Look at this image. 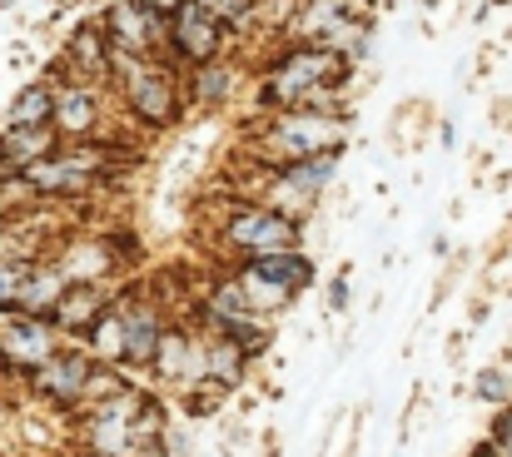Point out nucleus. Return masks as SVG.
Segmentation results:
<instances>
[{
	"label": "nucleus",
	"mask_w": 512,
	"mask_h": 457,
	"mask_svg": "<svg viewBox=\"0 0 512 457\" xmlns=\"http://www.w3.org/2000/svg\"><path fill=\"white\" fill-rule=\"evenodd\" d=\"M65 294H70L65 269H60L55 259H40V264L30 269V284H25V304H20V313H30V318H55V308H60Z\"/></svg>",
	"instance_id": "18"
},
{
	"label": "nucleus",
	"mask_w": 512,
	"mask_h": 457,
	"mask_svg": "<svg viewBox=\"0 0 512 457\" xmlns=\"http://www.w3.org/2000/svg\"><path fill=\"white\" fill-rule=\"evenodd\" d=\"M170 50L184 60V65H214L219 50H224V25L209 15L204 0H189L179 15L170 20Z\"/></svg>",
	"instance_id": "8"
},
{
	"label": "nucleus",
	"mask_w": 512,
	"mask_h": 457,
	"mask_svg": "<svg viewBox=\"0 0 512 457\" xmlns=\"http://www.w3.org/2000/svg\"><path fill=\"white\" fill-rule=\"evenodd\" d=\"M329 304H334V308H343V304H348V284H343V274H339V279H334V289H329Z\"/></svg>",
	"instance_id": "27"
},
{
	"label": "nucleus",
	"mask_w": 512,
	"mask_h": 457,
	"mask_svg": "<svg viewBox=\"0 0 512 457\" xmlns=\"http://www.w3.org/2000/svg\"><path fill=\"white\" fill-rule=\"evenodd\" d=\"M0 428H5V403H0Z\"/></svg>",
	"instance_id": "30"
},
{
	"label": "nucleus",
	"mask_w": 512,
	"mask_h": 457,
	"mask_svg": "<svg viewBox=\"0 0 512 457\" xmlns=\"http://www.w3.org/2000/svg\"><path fill=\"white\" fill-rule=\"evenodd\" d=\"M95 358L85 348H70V353H55L40 373H30V383L40 388V398H50L55 408H80L90 403V383H95Z\"/></svg>",
	"instance_id": "7"
},
{
	"label": "nucleus",
	"mask_w": 512,
	"mask_h": 457,
	"mask_svg": "<svg viewBox=\"0 0 512 457\" xmlns=\"http://www.w3.org/2000/svg\"><path fill=\"white\" fill-rule=\"evenodd\" d=\"M348 85V55H339L334 45H294L274 60V70L259 85V100L279 115V110H329V95Z\"/></svg>",
	"instance_id": "1"
},
{
	"label": "nucleus",
	"mask_w": 512,
	"mask_h": 457,
	"mask_svg": "<svg viewBox=\"0 0 512 457\" xmlns=\"http://www.w3.org/2000/svg\"><path fill=\"white\" fill-rule=\"evenodd\" d=\"M55 150H60L55 130H5L0 135V179H20L30 164H40Z\"/></svg>",
	"instance_id": "15"
},
{
	"label": "nucleus",
	"mask_w": 512,
	"mask_h": 457,
	"mask_svg": "<svg viewBox=\"0 0 512 457\" xmlns=\"http://www.w3.org/2000/svg\"><path fill=\"white\" fill-rule=\"evenodd\" d=\"M473 457H503V453H498V443H483V448H473Z\"/></svg>",
	"instance_id": "28"
},
{
	"label": "nucleus",
	"mask_w": 512,
	"mask_h": 457,
	"mask_svg": "<svg viewBox=\"0 0 512 457\" xmlns=\"http://www.w3.org/2000/svg\"><path fill=\"white\" fill-rule=\"evenodd\" d=\"M120 313H125V368H145L160 358V343H165V313L150 299H120Z\"/></svg>",
	"instance_id": "11"
},
{
	"label": "nucleus",
	"mask_w": 512,
	"mask_h": 457,
	"mask_svg": "<svg viewBox=\"0 0 512 457\" xmlns=\"http://www.w3.org/2000/svg\"><path fill=\"white\" fill-rule=\"evenodd\" d=\"M110 80L120 85L125 110H130L145 130H170L174 120H179V110H184V90H189V80H179L165 60H140V55L115 50Z\"/></svg>",
	"instance_id": "3"
},
{
	"label": "nucleus",
	"mask_w": 512,
	"mask_h": 457,
	"mask_svg": "<svg viewBox=\"0 0 512 457\" xmlns=\"http://www.w3.org/2000/svg\"><path fill=\"white\" fill-rule=\"evenodd\" d=\"M100 130H105L100 85H90V80L60 85V100H55V135L70 140V145H85V140H100Z\"/></svg>",
	"instance_id": "10"
},
{
	"label": "nucleus",
	"mask_w": 512,
	"mask_h": 457,
	"mask_svg": "<svg viewBox=\"0 0 512 457\" xmlns=\"http://www.w3.org/2000/svg\"><path fill=\"white\" fill-rule=\"evenodd\" d=\"M334 174H339V154H319V159H299V164L274 169V184H279V194H294L299 209H309Z\"/></svg>",
	"instance_id": "16"
},
{
	"label": "nucleus",
	"mask_w": 512,
	"mask_h": 457,
	"mask_svg": "<svg viewBox=\"0 0 512 457\" xmlns=\"http://www.w3.org/2000/svg\"><path fill=\"white\" fill-rule=\"evenodd\" d=\"M219 249L234 264H254V259H279V254H299L304 249V229L299 219H289L284 209H264V204H239L224 229H219Z\"/></svg>",
	"instance_id": "4"
},
{
	"label": "nucleus",
	"mask_w": 512,
	"mask_h": 457,
	"mask_svg": "<svg viewBox=\"0 0 512 457\" xmlns=\"http://www.w3.org/2000/svg\"><path fill=\"white\" fill-rule=\"evenodd\" d=\"M254 150L264 169H284L299 159H319V154L343 150V115L329 110H279L274 120L259 125Z\"/></svg>",
	"instance_id": "2"
},
{
	"label": "nucleus",
	"mask_w": 512,
	"mask_h": 457,
	"mask_svg": "<svg viewBox=\"0 0 512 457\" xmlns=\"http://www.w3.org/2000/svg\"><path fill=\"white\" fill-rule=\"evenodd\" d=\"M30 269H35V264H10V259H0V313H5V318L20 313V304H25Z\"/></svg>",
	"instance_id": "21"
},
{
	"label": "nucleus",
	"mask_w": 512,
	"mask_h": 457,
	"mask_svg": "<svg viewBox=\"0 0 512 457\" xmlns=\"http://www.w3.org/2000/svg\"><path fill=\"white\" fill-rule=\"evenodd\" d=\"M229 274H234V284H239L244 304L254 308L259 318H264V313L289 308L294 299H299V289H309V284H314V264H309V254H304V249H299V254H279V259L234 264Z\"/></svg>",
	"instance_id": "5"
},
{
	"label": "nucleus",
	"mask_w": 512,
	"mask_h": 457,
	"mask_svg": "<svg viewBox=\"0 0 512 457\" xmlns=\"http://www.w3.org/2000/svg\"><path fill=\"white\" fill-rule=\"evenodd\" d=\"M204 5H209V15H214L224 30H239V25H249V20L259 15L264 0H204Z\"/></svg>",
	"instance_id": "22"
},
{
	"label": "nucleus",
	"mask_w": 512,
	"mask_h": 457,
	"mask_svg": "<svg viewBox=\"0 0 512 457\" xmlns=\"http://www.w3.org/2000/svg\"><path fill=\"white\" fill-rule=\"evenodd\" d=\"M204 378L209 383H219L224 393H234L244 378H249V353L234 343V338H209V358H204Z\"/></svg>",
	"instance_id": "19"
},
{
	"label": "nucleus",
	"mask_w": 512,
	"mask_h": 457,
	"mask_svg": "<svg viewBox=\"0 0 512 457\" xmlns=\"http://www.w3.org/2000/svg\"><path fill=\"white\" fill-rule=\"evenodd\" d=\"M0 353H5L10 368L40 373L55 358V323L50 318H30V313H10L0 323Z\"/></svg>",
	"instance_id": "9"
},
{
	"label": "nucleus",
	"mask_w": 512,
	"mask_h": 457,
	"mask_svg": "<svg viewBox=\"0 0 512 457\" xmlns=\"http://www.w3.org/2000/svg\"><path fill=\"white\" fill-rule=\"evenodd\" d=\"M55 264L65 269L70 284H105V279L120 269V254H115L110 239H85V234H75V239H60Z\"/></svg>",
	"instance_id": "12"
},
{
	"label": "nucleus",
	"mask_w": 512,
	"mask_h": 457,
	"mask_svg": "<svg viewBox=\"0 0 512 457\" xmlns=\"http://www.w3.org/2000/svg\"><path fill=\"white\" fill-rule=\"evenodd\" d=\"M493 443H498L503 453H512V403L498 413V423H493Z\"/></svg>",
	"instance_id": "25"
},
{
	"label": "nucleus",
	"mask_w": 512,
	"mask_h": 457,
	"mask_svg": "<svg viewBox=\"0 0 512 457\" xmlns=\"http://www.w3.org/2000/svg\"><path fill=\"white\" fill-rule=\"evenodd\" d=\"M184 403H189V413H194V418H209V413H219V403H224V388L204 378V383H194V388H189V398H184Z\"/></svg>",
	"instance_id": "23"
},
{
	"label": "nucleus",
	"mask_w": 512,
	"mask_h": 457,
	"mask_svg": "<svg viewBox=\"0 0 512 457\" xmlns=\"http://www.w3.org/2000/svg\"><path fill=\"white\" fill-rule=\"evenodd\" d=\"M55 100H60V85H50V75L35 80V85H25L10 100L5 130H55Z\"/></svg>",
	"instance_id": "17"
},
{
	"label": "nucleus",
	"mask_w": 512,
	"mask_h": 457,
	"mask_svg": "<svg viewBox=\"0 0 512 457\" xmlns=\"http://www.w3.org/2000/svg\"><path fill=\"white\" fill-rule=\"evenodd\" d=\"M493 5H508V0H488V10H493Z\"/></svg>",
	"instance_id": "29"
},
{
	"label": "nucleus",
	"mask_w": 512,
	"mask_h": 457,
	"mask_svg": "<svg viewBox=\"0 0 512 457\" xmlns=\"http://www.w3.org/2000/svg\"><path fill=\"white\" fill-rule=\"evenodd\" d=\"M145 5H150L155 15H165V20H174V15H179V10H184L189 0H145Z\"/></svg>",
	"instance_id": "26"
},
{
	"label": "nucleus",
	"mask_w": 512,
	"mask_h": 457,
	"mask_svg": "<svg viewBox=\"0 0 512 457\" xmlns=\"http://www.w3.org/2000/svg\"><path fill=\"white\" fill-rule=\"evenodd\" d=\"M229 95H234V65L214 60V65H199V70L189 75V100H194V105H209V110H219Z\"/></svg>",
	"instance_id": "20"
},
{
	"label": "nucleus",
	"mask_w": 512,
	"mask_h": 457,
	"mask_svg": "<svg viewBox=\"0 0 512 457\" xmlns=\"http://www.w3.org/2000/svg\"><path fill=\"white\" fill-rule=\"evenodd\" d=\"M110 65H115V45H110V35H105V25H80L75 35H70V45H65V70H70V80H90V85H100V80H110Z\"/></svg>",
	"instance_id": "13"
},
{
	"label": "nucleus",
	"mask_w": 512,
	"mask_h": 457,
	"mask_svg": "<svg viewBox=\"0 0 512 457\" xmlns=\"http://www.w3.org/2000/svg\"><path fill=\"white\" fill-rule=\"evenodd\" d=\"M115 304H120V299H110L105 284H70V294L60 299V308H55L50 323L65 328V333H80V338H85V333H90V328H95Z\"/></svg>",
	"instance_id": "14"
},
{
	"label": "nucleus",
	"mask_w": 512,
	"mask_h": 457,
	"mask_svg": "<svg viewBox=\"0 0 512 457\" xmlns=\"http://www.w3.org/2000/svg\"><path fill=\"white\" fill-rule=\"evenodd\" d=\"M478 398H483V403H508L512 398V378L508 373H498V368L478 373Z\"/></svg>",
	"instance_id": "24"
},
{
	"label": "nucleus",
	"mask_w": 512,
	"mask_h": 457,
	"mask_svg": "<svg viewBox=\"0 0 512 457\" xmlns=\"http://www.w3.org/2000/svg\"><path fill=\"white\" fill-rule=\"evenodd\" d=\"M100 25H105V35H110L115 50L140 55V60H160V50L170 45V20L155 15L145 0H115Z\"/></svg>",
	"instance_id": "6"
}]
</instances>
